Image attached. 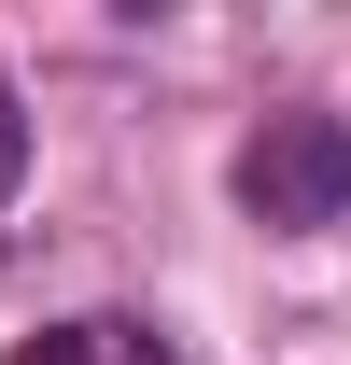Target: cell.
<instances>
[{
    "label": "cell",
    "mask_w": 351,
    "mask_h": 365,
    "mask_svg": "<svg viewBox=\"0 0 351 365\" xmlns=\"http://www.w3.org/2000/svg\"><path fill=\"white\" fill-rule=\"evenodd\" d=\"M239 211L253 225H337L351 211V127L337 113H267L253 140H239Z\"/></svg>",
    "instance_id": "cell-1"
},
{
    "label": "cell",
    "mask_w": 351,
    "mask_h": 365,
    "mask_svg": "<svg viewBox=\"0 0 351 365\" xmlns=\"http://www.w3.org/2000/svg\"><path fill=\"white\" fill-rule=\"evenodd\" d=\"M14 365H183L155 323H127V309H85V323H43Z\"/></svg>",
    "instance_id": "cell-2"
},
{
    "label": "cell",
    "mask_w": 351,
    "mask_h": 365,
    "mask_svg": "<svg viewBox=\"0 0 351 365\" xmlns=\"http://www.w3.org/2000/svg\"><path fill=\"white\" fill-rule=\"evenodd\" d=\"M14 182H29V98H14V71H0V211H14Z\"/></svg>",
    "instance_id": "cell-3"
}]
</instances>
